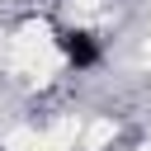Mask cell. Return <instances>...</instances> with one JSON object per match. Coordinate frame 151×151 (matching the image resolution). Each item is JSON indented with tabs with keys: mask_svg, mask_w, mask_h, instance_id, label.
<instances>
[{
	"mask_svg": "<svg viewBox=\"0 0 151 151\" xmlns=\"http://www.w3.org/2000/svg\"><path fill=\"white\" fill-rule=\"evenodd\" d=\"M5 151H47V146H42V132H33V127H14V132L5 137Z\"/></svg>",
	"mask_w": 151,
	"mask_h": 151,
	"instance_id": "cell-4",
	"label": "cell"
},
{
	"mask_svg": "<svg viewBox=\"0 0 151 151\" xmlns=\"http://www.w3.org/2000/svg\"><path fill=\"white\" fill-rule=\"evenodd\" d=\"M113 118H99V123H90V127H80V151H104L109 142H113Z\"/></svg>",
	"mask_w": 151,
	"mask_h": 151,
	"instance_id": "cell-3",
	"label": "cell"
},
{
	"mask_svg": "<svg viewBox=\"0 0 151 151\" xmlns=\"http://www.w3.org/2000/svg\"><path fill=\"white\" fill-rule=\"evenodd\" d=\"M104 9V0H71V14L76 19H90V14H99Z\"/></svg>",
	"mask_w": 151,
	"mask_h": 151,
	"instance_id": "cell-5",
	"label": "cell"
},
{
	"mask_svg": "<svg viewBox=\"0 0 151 151\" xmlns=\"http://www.w3.org/2000/svg\"><path fill=\"white\" fill-rule=\"evenodd\" d=\"M9 66H14L19 76H52V71L61 66V47H57L42 28H24V33L14 38V47H9Z\"/></svg>",
	"mask_w": 151,
	"mask_h": 151,
	"instance_id": "cell-1",
	"label": "cell"
},
{
	"mask_svg": "<svg viewBox=\"0 0 151 151\" xmlns=\"http://www.w3.org/2000/svg\"><path fill=\"white\" fill-rule=\"evenodd\" d=\"M76 142H80V118H57L42 132V146L47 151H76Z\"/></svg>",
	"mask_w": 151,
	"mask_h": 151,
	"instance_id": "cell-2",
	"label": "cell"
},
{
	"mask_svg": "<svg viewBox=\"0 0 151 151\" xmlns=\"http://www.w3.org/2000/svg\"><path fill=\"white\" fill-rule=\"evenodd\" d=\"M142 151H151V142H146V146H142Z\"/></svg>",
	"mask_w": 151,
	"mask_h": 151,
	"instance_id": "cell-6",
	"label": "cell"
}]
</instances>
